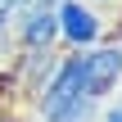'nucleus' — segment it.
<instances>
[{"mask_svg": "<svg viewBox=\"0 0 122 122\" xmlns=\"http://www.w3.org/2000/svg\"><path fill=\"white\" fill-rule=\"evenodd\" d=\"M68 54H72V63H77L81 91H86L95 104H104V100L118 91V81H122V50L113 41H100V45H91V50H68Z\"/></svg>", "mask_w": 122, "mask_h": 122, "instance_id": "nucleus-2", "label": "nucleus"}, {"mask_svg": "<svg viewBox=\"0 0 122 122\" xmlns=\"http://www.w3.org/2000/svg\"><path fill=\"white\" fill-rule=\"evenodd\" d=\"M54 23H59V45H68V50H91L104 41V23L86 0H59Z\"/></svg>", "mask_w": 122, "mask_h": 122, "instance_id": "nucleus-4", "label": "nucleus"}, {"mask_svg": "<svg viewBox=\"0 0 122 122\" xmlns=\"http://www.w3.org/2000/svg\"><path fill=\"white\" fill-rule=\"evenodd\" d=\"M0 122H14V118H0Z\"/></svg>", "mask_w": 122, "mask_h": 122, "instance_id": "nucleus-8", "label": "nucleus"}, {"mask_svg": "<svg viewBox=\"0 0 122 122\" xmlns=\"http://www.w3.org/2000/svg\"><path fill=\"white\" fill-rule=\"evenodd\" d=\"M59 54H63V50H18V54H14V63H9V72L0 77V100H5V95L36 100V95H41V86L54 77Z\"/></svg>", "mask_w": 122, "mask_h": 122, "instance_id": "nucleus-3", "label": "nucleus"}, {"mask_svg": "<svg viewBox=\"0 0 122 122\" xmlns=\"http://www.w3.org/2000/svg\"><path fill=\"white\" fill-rule=\"evenodd\" d=\"M9 27H14V9H0V41L9 36Z\"/></svg>", "mask_w": 122, "mask_h": 122, "instance_id": "nucleus-7", "label": "nucleus"}, {"mask_svg": "<svg viewBox=\"0 0 122 122\" xmlns=\"http://www.w3.org/2000/svg\"><path fill=\"white\" fill-rule=\"evenodd\" d=\"M32 104H36V118L41 122H100V109H104V104H95L81 91V77H77L72 54H59L54 77L41 86V95Z\"/></svg>", "mask_w": 122, "mask_h": 122, "instance_id": "nucleus-1", "label": "nucleus"}, {"mask_svg": "<svg viewBox=\"0 0 122 122\" xmlns=\"http://www.w3.org/2000/svg\"><path fill=\"white\" fill-rule=\"evenodd\" d=\"M14 32H18V50H54L59 45L54 9H18L14 14Z\"/></svg>", "mask_w": 122, "mask_h": 122, "instance_id": "nucleus-5", "label": "nucleus"}, {"mask_svg": "<svg viewBox=\"0 0 122 122\" xmlns=\"http://www.w3.org/2000/svg\"><path fill=\"white\" fill-rule=\"evenodd\" d=\"M100 122H122V100L104 104V109H100Z\"/></svg>", "mask_w": 122, "mask_h": 122, "instance_id": "nucleus-6", "label": "nucleus"}]
</instances>
